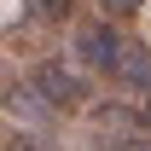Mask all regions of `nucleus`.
I'll return each instance as SVG.
<instances>
[{
    "label": "nucleus",
    "instance_id": "1",
    "mask_svg": "<svg viewBox=\"0 0 151 151\" xmlns=\"http://www.w3.org/2000/svg\"><path fill=\"white\" fill-rule=\"evenodd\" d=\"M35 93L47 99L52 111H87L93 87H87V76H81V70L58 64V58H41V70H35Z\"/></svg>",
    "mask_w": 151,
    "mask_h": 151
},
{
    "label": "nucleus",
    "instance_id": "2",
    "mask_svg": "<svg viewBox=\"0 0 151 151\" xmlns=\"http://www.w3.org/2000/svg\"><path fill=\"white\" fill-rule=\"evenodd\" d=\"M128 47H134V41H122V29H116L111 18H93V23H81V29H76V58H87V64L105 70V76L122 64Z\"/></svg>",
    "mask_w": 151,
    "mask_h": 151
},
{
    "label": "nucleus",
    "instance_id": "3",
    "mask_svg": "<svg viewBox=\"0 0 151 151\" xmlns=\"http://www.w3.org/2000/svg\"><path fill=\"white\" fill-rule=\"evenodd\" d=\"M111 81H116V87H128V93H151V47L134 41L128 52H122V64L111 70Z\"/></svg>",
    "mask_w": 151,
    "mask_h": 151
},
{
    "label": "nucleus",
    "instance_id": "4",
    "mask_svg": "<svg viewBox=\"0 0 151 151\" xmlns=\"http://www.w3.org/2000/svg\"><path fill=\"white\" fill-rule=\"evenodd\" d=\"M76 12V0H23V18H35V23H64Z\"/></svg>",
    "mask_w": 151,
    "mask_h": 151
},
{
    "label": "nucleus",
    "instance_id": "5",
    "mask_svg": "<svg viewBox=\"0 0 151 151\" xmlns=\"http://www.w3.org/2000/svg\"><path fill=\"white\" fill-rule=\"evenodd\" d=\"M6 151H64L52 134H35V128H12L6 134Z\"/></svg>",
    "mask_w": 151,
    "mask_h": 151
},
{
    "label": "nucleus",
    "instance_id": "6",
    "mask_svg": "<svg viewBox=\"0 0 151 151\" xmlns=\"http://www.w3.org/2000/svg\"><path fill=\"white\" fill-rule=\"evenodd\" d=\"M41 105H47L41 93H29V87H18V81H6V111H12V116H41Z\"/></svg>",
    "mask_w": 151,
    "mask_h": 151
},
{
    "label": "nucleus",
    "instance_id": "7",
    "mask_svg": "<svg viewBox=\"0 0 151 151\" xmlns=\"http://www.w3.org/2000/svg\"><path fill=\"white\" fill-rule=\"evenodd\" d=\"M139 6H145V0H99V12H111V23L128 18V12H139Z\"/></svg>",
    "mask_w": 151,
    "mask_h": 151
},
{
    "label": "nucleus",
    "instance_id": "8",
    "mask_svg": "<svg viewBox=\"0 0 151 151\" xmlns=\"http://www.w3.org/2000/svg\"><path fill=\"white\" fill-rule=\"evenodd\" d=\"M116 151H151V139H122Z\"/></svg>",
    "mask_w": 151,
    "mask_h": 151
},
{
    "label": "nucleus",
    "instance_id": "9",
    "mask_svg": "<svg viewBox=\"0 0 151 151\" xmlns=\"http://www.w3.org/2000/svg\"><path fill=\"white\" fill-rule=\"evenodd\" d=\"M139 122H145V128H151V99H145V111H139Z\"/></svg>",
    "mask_w": 151,
    "mask_h": 151
}]
</instances>
